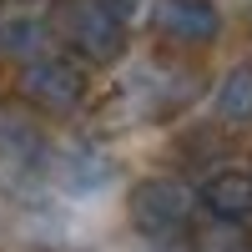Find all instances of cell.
Returning a JSON list of instances; mask_svg holds the SVG:
<instances>
[{
	"mask_svg": "<svg viewBox=\"0 0 252 252\" xmlns=\"http://www.w3.org/2000/svg\"><path fill=\"white\" fill-rule=\"evenodd\" d=\"M66 46L86 61V66H111L126 51V20L106 5V0H66L56 15Z\"/></svg>",
	"mask_w": 252,
	"mask_h": 252,
	"instance_id": "1",
	"label": "cell"
},
{
	"mask_svg": "<svg viewBox=\"0 0 252 252\" xmlns=\"http://www.w3.org/2000/svg\"><path fill=\"white\" fill-rule=\"evenodd\" d=\"M202 192H192L182 177H141L131 187V222L146 237H177L192 222Z\"/></svg>",
	"mask_w": 252,
	"mask_h": 252,
	"instance_id": "2",
	"label": "cell"
},
{
	"mask_svg": "<svg viewBox=\"0 0 252 252\" xmlns=\"http://www.w3.org/2000/svg\"><path fill=\"white\" fill-rule=\"evenodd\" d=\"M20 96L31 106H40V111L66 116V111H76L86 101V71L76 61H66V56H35V61L20 66Z\"/></svg>",
	"mask_w": 252,
	"mask_h": 252,
	"instance_id": "3",
	"label": "cell"
},
{
	"mask_svg": "<svg viewBox=\"0 0 252 252\" xmlns=\"http://www.w3.org/2000/svg\"><path fill=\"white\" fill-rule=\"evenodd\" d=\"M152 31L172 46H212L222 35V10L212 0H157Z\"/></svg>",
	"mask_w": 252,
	"mask_h": 252,
	"instance_id": "4",
	"label": "cell"
},
{
	"mask_svg": "<svg viewBox=\"0 0 252 252\" xmlns=\"http://www.w3.org/2000/svg\"><path fill=\"white\" fill-rule=\"evenodd\" d=\"M202 207L217 222H247L252 217V172H237V166L212 172L202 187Z\"/></svg>",
	"mask_w": 252,
	"mask_h": 252,
	"instance_id": "5",
	"label": "cell"
},
{
	"mask_svg": "<svg viewBox=\"0 0 252 252\" xmlns=\"http://www.w3.org/2000/svg\"><path fill=\"white\" fill-rule=\"evenodd\" d=\"M217 116L227 126H247L252 121V61H237L217 86Z\"/></svg>",
	"mask_w": 252,
	"mask_h": 252,
	"instance_id": "6",
	"label": "cell"
},
{
	"mask_svg": "<svg viewBox=\"0 0 252 252\" xmlns=\"http://www.w3.org/2000/svg\"><path fill=\"white\" fill-rule=\"evenodd\" d=\"M0 56L5 61H35V56H46V31H40V20L31 15H20V20H0Z\"/></svg>",
	"mask_w": 252,
	"mask_h": 252,
	"instance_id": "7",
	"label": "cell"
},
{
	"mask_svg": "<svg viewBox=\"0 0 252 252\" xmlns=\"http://www.w3.org/2000/svg\"><path fill=\"white\" fill-rule=\"evenodd\" d=\"M35 152H40V136H35V126H26V121H10V116H0V157L31 161Z\"/></svg>",
	"mask_w": 252,
	"mask_h": 252,
	"instance_id": "8",
	"label": "cell"
},
{
	"mask_svg": "<svg viewBox=\"0 0 252 252\" xmlns=\"http://www.w3.org/2000/svg\"><path fill=\"white\" fill-rule=\"evenodd\" d=\"M66 182L76 187V192H96L101 182H111V161H101V157H91V152H71Z\"/></svg>",
	"mask_w": 252,
	"mask_h": 252,
	"instance_id": "9",
	"label": "cell"
},
{
	"mask_svg": "<svg viewBox=\"0 0 252 252\" xmlns=\"http://www.w3.org/2000/svg\"><path fill=\"white\" fill-rule=\"evenodd\" d=\"M197 252H252L237 232V222H217V227H207V232L197 237Z\"/></svg>",
	"mask_w": 252,
	"mask_h": 252,
	"instance_id": "10",
	"label": "cell"
},
{
	"mask_svg": "<svg viewBox=\"0 0 252 252\" xmlns=\"http://www.w3.org/2000/svg\"><path fill=\"white\" fill-rule=\"evenodd\" d=\"M106 5H111V10H116V15L126 20V10H131V5H136V0H106Z\"/></svg>",
	"mask_w": 252,
	"mask_h": 252,
	"instance_id": "11",
	"label": "cell"
}]
</instances>
